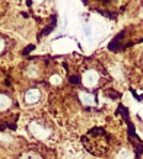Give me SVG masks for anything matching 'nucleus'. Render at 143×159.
Instances as JSON below:
<instances>
[{
  "mask_svg": "<svg viewBox=\"0 0 143 159\" xmlns=\"http://www.w3.org/2000/svg\"><path fill=\"white\" fill-rule=\"evenodd\" d=\"M70 82L73 83V85H77V83L81 82V79H79L77 76H72V77H70Z\"/></svg>",
  "mask_w": 143,
  "mask_h": 159,
  "instance_id": "nucleus-1",
  "label": "nucleus"
},
{
  "mask_svg": "<svg viewBox=\"0 0 143 159\" xmlns=\"http://www.w3.org/2000/svg\"><path fill=\"white\" fill-rule=\"evenodd\" d=\"M31 50H34V45H29V47H26V50L24 51V54H28Z\"/></svg>",
  "mask_w": 143,
  "mask_h": 159,
  "instance_id": "nucleus-2",
  "label": "nucleus"
}]
</instances>
